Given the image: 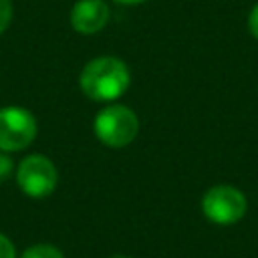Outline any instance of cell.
I'll return each instance as SVG.
<instances>
[{
  "instance_id": "cell-12",
  "label": "cell",
  "mask_w": 258,
  "mask_h": 258,
  "mask_svg": "<svg viewBox=\"0 0 258 258\" xmlns=\"http://www.w3.org/2000/svg\"><path fill=\"white\" fill-rule=\"evenodd\" d=\"M115 2H119V4H129V6H133V4H141V2H145V0H115Z\"/></svg>"
},
{
  "instance_id": "cell-7",
  "label": "cell",
  "mask_w": 258,
  "mask_h": 258,
  "mask_svg": "<svg viewBox=\"0 0 258 258\" xmlns=\"http://www.w3.org/2000/svg\"><path fill=\"white\" fill-rule=\"evenodd\" d=\"M20 258H64V254L52 244H34L26 248Z\"/></svg>"
},
{
  "instance_id": "cell-5",
  "label": "cell",
  "mask_w": 258,
  "mask_h": 258,
  "mask_svg": "<svg viewBox=\"0 0 258 258\" xmlns=\"http://www.w3.org/2000/svg\"><path fill=\"white\" fill-rule=\"evenodd\" d=\"M36 137V119L24 107L0 109V151H20Z\"/></svg>"
},
{
  "instance_id": "cell-1",
  "label": "cell",
  "mask_w": 258,
  "mask_h": 258,
  "mask_svg": "<svg viewBox=\"0 0 258 258\" xmlns=\"http://www.w3.org/2000/svg\"><path fill=\"white\" fill-rule=\"evenodd\" d=\"M129 69L117 56H97L79 75L81 91L93 101H115L129 89Z\"/></svg>"
},
{
  "instance_id": "cell-9",
  "label": "cell",
  "mask_w": 258,
  "mask_h": 258,
  "mask_svg": "<svg viewBox=\"0 0 258 258\" xmlns=\"http://www.w3.org/2000/svg\"><path fill=\"white\" fill-rule=\"evenodd\" d=\"M14 171V163L6 153H0V181H6Z\"/></svg>"
},
{
  "instance_id": "cell-3",
  "label": "cell",
  "mask_w": 258,
  "mask_h": 258,
  "mask_svg": "<svg viewBox=\"0 0 258 258\" xmlns=\"http://www.w3.org/2000/svg\"><path fill=\"white\" fill-rule=\"evenodd\" d=\"M246 210H248L246 196L234 185H226V183L214 185L202 198L204 216L218 226H230L240 222Z\"/></svg>"
},
{
  "instance_id": "cell-10",
  "label": "cell",
  "mask_w": 258,
  "mask_h": 258,
  "mask_svg": "<svg viewBox=\"0 0 258 258\" xmlns=\"http://www.w3.org/2000/svg\"><path fill=\"white\" fill-rule=\"evenodd\" d=\"M0 258H16V250L4 234H0Z\"/></svg>"
},
{
  "instance_id": "cell-11",
  "label": "cell",
  "mask_w": 258,
  "mask_h": 258,
  "mask_svg": "<svg viewBox=\"0 0 258 258\" xmlns=\"http://www.w3.org/2000/svg\"><path fill=\"white\" fill-rule=\"evenodd\" d=\"M248 28H250V34L254 38H258V4L248 14Z\"/></svg>"
},
{
  "instance_id": "cell-2",
  "label": "cell",
  "mask_w": 258,
  "mask_h": 258,
  "mask_svg": "<svg viewBox=\"0 0 258 258\" xmlns=\"http://www.w3.org/2000/svg\"><path fill=\"white\" fill-rule=\"evenodd\" d=\"M93 131L101 143L119 149L129 145L137 137L139 119L133 109L125 105H109L95 117Z\"/></svg>"
},
{
  "instance_id": "cell-13",
  "label": "cell",
  "mask_w": 258,
  "mask_h": 258,
  "mask_svg": "<svg viewBox=\"0 0 258 258\" xmlns=\"http://www.w3.org/2000/svg\"><path fill=\"white\" fill-rule=\"evenodd\" d=\"M111 258H131V256H123V254H117V256H111Z\"/></svg>"
},
{
  "instance_id": "cell-4",
  "label": "cell",
  "mask_w": 258,
  "mask_h": 258,
  "mask_svg": "<svg viewBox=\"0 0 258 258\" xmlns=\"http://www.w3.org/2000/svg\"><path fill=\"white\" fill-rule=\"evenodd\" d=\"M56 179H58V173L54 163L40 153H32L18 163L16 181H18V187L28 198L40 200L50 196L56 187Z\"/></svg>"
},
{
  "instance_id": "cell-6",
  "label": "cell",
  "mask_w": 258,
  "mask_h": 258,
  "mask_svg": "<svg viewBox=\"0 0 258 258\" xmlns=\"http://www.w3.org/2000/svg\"><path fill=\"white\" fill-rule=\"evenodd\" d=\"M109 22V6L103 0H79L71 10V26L81 34H95Z\"/></svg>"
},
{
  "instance_id": "cell-8",
  "label": "cell",
  "mask_w": 258,
  "mask_h": 258,
  "mask_svg": "<svg viewBox=\"0 0 258 258\" xmlns=\"http://www.w3.org/2000/svg\"><path fill=\"white\" fill-rule=\"evenodd\" d=\"M12 20V2L10 0H0V34L8 28Z\"/></svg>"
}]
</instances>
